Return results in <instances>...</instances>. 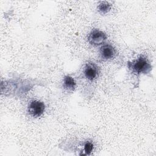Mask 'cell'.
Here are the masks:
<instances>
[{"label": "cell", "instance_id": "1", "mask_svg": "<svg viewBox=\"0 0 156 156\" xmlns=\"http://www.w3.org/2000/svg\"><path fill=\"white\" fill-rule=\"evenodd\" d=\"M129 68L137 74L147 73L151 69V66L146 58L140 57L134 62L129 63Z\"/></svg>", "mask_w": 156, "mask_h": 156}, {"label": "cell", "instance_id": "2", "mask_svg": "<svg viewBox=\"0 0 156 156\" xmlns=\"http://www.w3.org/2000/svg\"><path fill=\"white\" fill-rule=\"evenodd\" d=\"M45 105L43 102L34 100L30 102L28 106V112L33 117H39L44 112Z\"/></svg>", "mask_w": 156, "mask_h": 156}, {"label": "cell", "instance_id": "3", "mask_svg": "<svg viewBox=\"0 0 156 156\" xmlns=\"http://www.w3.org/2000/svg\"><path fill=\"white\" fill-rule=\"evenodd\" d=\"M107 39V35L103 32L99 30H94L89 34L88 40L93 45H100Z\"/></svg>", "mask_w": 156, "mask_h": 156}, {"label": "cell", "instance_id": "4", "mask_svg": "<svg viewBox=\"0 0 156 156\" xmlns=\"http://www.w3.org/2000/svg\"><path fill=\"white\" fill-rule=\"evenodd\" d=\"M99 73L98 68L93 63H87L84 69V75L89 80H93L98 76Z\"/></svg>", "mask_w": 156, "mask_h": 156}, {"label": "cell", "instance_id": "5", "mask_svg": "<svg viewBox=\"0 0 156 156\" xmlns=\"http://www.w3.org/2000/svg\"><path fill=\"white\" fill-rule=\"evenodd\" d=\"M116 54L115 49L110 44H104L100 49L101 57L104 60H109L112 58Z\"/></svg>", "mask_w": 156, "mask_h": 156}, {"label": "cell", "instance_id": "6", "mask_svg": "<svg viewBox=\"0 0 156 156\" xmlns=\"http://www.w3.org/2000/svg\"><path fill=\"white\" fill-rule=\"evenodd\" d=\"M63 83H64V87L65 88H66L68 90H74L76 87V82L74 79L69 76H66L64 77L63 79Z\"/></svg>", "mask_w": 156, "mask_h": 156}, {"label": "cell", "instance_id": "7", "mask_svg": "<svg viewBox=\"0 0 156 156\" xmlns=\"http://www.w3.org/2000/svg\"><path fill=\"white\" fill-rule=\"evenodd\" d=\"M111 7V5L107 2H102L98 6V10L101 13H107Z\"/></svg>", "mask_w": 156, "mask_h": 156}, {"label": "cell", "instance_id": "8", "mask_svg": "<svg viewBox=\"0 0 156 156\" xmlns=\"http://www.w3.org/2000/svg\"><path fill=\"white\" fill-rule=\"evenodd\" d=\"M93 149V144L91 142H87L84 146V151L86 155H89Z\"/></svg>", "mask_w": 156, "mask_h": 156}]
</instances>
